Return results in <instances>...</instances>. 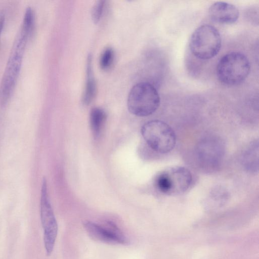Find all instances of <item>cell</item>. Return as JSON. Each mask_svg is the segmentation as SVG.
I'll return each mask as SVG.
<instances>
[{
	"instance_id": "17",
	"label": "cell",
	"mask_w": 259,
	"mask_h": 259,
	"mask_svg": "<svg viewBox=\"0 0 259 259\" xmlns=\"http://www.w3.org/2000/svg\"><path fill=\"white\" fill-rule=\"evenodd\" d=\"M5 23V17L4 16L2 15L0 16V36L2 33V30L3 29V27Z\"/></svg>"
},
{
	"instance_id": "2",
	"label": "cell",
	"mask_w": 259,
	"mask_h": 259,
	"mask_svg": "<svg viewBox=\"0 0 259 259\" xmlns=\"http://www.w3.org/2000/svg\"><path fill=\"white\" fill-rule=\"evenodd\" d=\"M250 64L243 53L233 52L223 56L217 66V75L219 80L228 85L242 83L247 77Z\"/></svg>"
},
{
	"instance_id": "11",
	"label": "cell",
	"mask_w": 259,
	"mask_h": 259,
	"mask_svg": "<svg viewBox=\"0 0 259 259\" xmlns=\"http://www.w3.org/2000/svg\"><path fill=\"white\" fill-rule=\"evenodd\" d=\"M258 142H252L245 150L242 163L244 168L251 172H257L258 170Z\"/></svg>"
},
{
	"instance_id": "5",
	"label": "cell",
	"mask_w": 259,
	"mask_h": 259,
	"mask_svg": "<svg viewBox=\"0 0 259 259\" xmlns=\"http://www.w3.org/2000/svg\"><path fill=\"white\" fill-rule=\"evenodd\" d=\"M141 134L148 146L157 153H168L175 146V133L164 121L153 120L147 122L142 127Z\"/></svg>"
},
{
	"instance_id": "10",
	"label": "cell",
	"mask_w": 259,
	"mask_h": 259,
	"mask_svg": "<svg viewBox=\"0 0 259 259\" xmlns=\"http://www.w3.org/2000/svg\"><path fill=\"white\" fill-rule=\"evenodd\" d=\"M210 18L214 22L222 24H231L235 23L239 16L237 7L223 2H217L209 8Z\"/></svg>"
},
{
	"instance_id": "6",
	"label": "cell",
	"mask_w": 259,
	"mask_h": 259,
	"mask_svg": "<svg viewBox=\"0 0 259 259\" xmlns=\"http://www.w3.org/2000/svg\"><path fill=\"white\" fill-rule=\"evenodd\" d=\"M192 181V176L187 168L175 166L167 168L156 178V186L161 193L177 195L186 191Z\"/></svg>"
},
{
	"instance_id": "14",
	"label": "cell",
	"mask_w": 259,
	"mask_h": 259,
	"mask_svg": "<svg viewBox=\"0 0 259 259\" xmlns=\"http://www.w3.org/2000/svg\"><path fill=\"white\" fill-rule=\"evenodd\" d=\"M228 192L222 186H217L212 189L208 196V200L212 203L221 204L228 197Z\"/></svg>"
},
{
	"instance_id": "1",
	"label": "cell",
	"mask_w": 259,
	"mask_h": 259,
	"mask_svg": "<svg viewBox=\"0 0 259 259\" xmlns=\"http://www.w3.org/2000/svg\"><path fill=\"white\" fill-rule=\"evenodd\" d=\"M34 28L31 22L23 20L8 60L0 87V103L9 101L15 87L21 68L26 44Z\"/></svg>"
},
{
	"instance_id": "15",
	"label": "cell",
	"mask_w": 259,
	"mask_h": 259,
	"mask_svg": "<svg viewBox=\"0 0 259 259\" xmlns=\"http://www.w3.org/2000/svg\"><path fill=\"white\" fill-rule=\"evenodd\" d=\"M114 59V51L111 48H106L100 58V64L103 70H107L112 65Z\"/></svg>"
},
{
	"instance_id": "16",
	"label": "cell",
	"mask_w": 259,
	"mask_h": 259,
	"mask_svg": "<svg viewBox=\"0 0 259 259\" xmlns=\"http://www.w3.org/2000/svg\"><path fill=\"white\" fill-rule=\"evenodd\" d=\"M104 5V1H98L94 5L92 12V17L93 21L95 24L98 23L100 21L102 15Z\"/></svg>"
},
{
	"instance_id": "7",
	"label": "cell",
	"mask_w": 259,
	"mask_h": 259,
	"mask_svg": "<svg viewBox=\"0 0 259 259\" xmlns=\"http://www.w3.org/2000/svg\"><path fill=\"white\" fill-rule=\"evenodd\" d=\"M40 210L45 247L47 255H50L53 250L57 236L58 225L49 199L45 179L41 187Z\"/></svg>"
},
{
	"instance_id": "13",
	"label": "cell",
	"mask_w": 259,
	"mask_h": 259,
	"mask_svg": "<svg viewBox=\"0 0 259 259\" xmlns=\"http://www.w3.org/2000/svg\"><path fill=\"white\" fill-rule=\"evenodd\" d=\"M106 119L105 111L101 108H93L90 114L91 131L95 138H97L103 129Z\"/></svg>"
},
{
	"instance_id": "8",
	"label": "cell",
	"mask_w": 259,
	"mask_h": 259,
	"mask_svg": "<svg viewBox=\"0 0 259 259\" xmlns=\"http://www.w3.org/2000/svg\"><path fill=\"white\" fill-rule=\"evenodd\" d=\"M224 143L219 137L208 136L198 144L196 156L202 168L212 170L219 166L224 155Z\"/></svg>"
},
{
	"instance_id": "9",
	"label": "cell",
	"mask_w": 259,
	"mask_h": 259,
	"mask_svg": "<svg viewBox=\"0 0 259 259\" xmlns=\"http://www.w3.org/2000/svg\"><path fill=\"white\" fill-rule=\"evenodd\" d=\"M84 227L90 237L96 241L120 244H127L129 242L120 229L111 221L107 222L104 225L87 221Z\"/></svg>"
},
{
	"instance_id": "4",
	"label": "cell",
	"mask_w": 259,
	"mask_h": 259,
	"mask_svg": "<svg viewBox=\"0 0 259 259\" xmlns=\"http://www.w3.org/2000/svg\"><path fill=\"white\" fill-rule=\"evenodd\" d=\"M222 38L218 30L210 25H202L191 35L189 47L192 54L202 60L215 57L220 52Z\"/></svg>"
},
{
	"instance_id": "12",
	"label": "cell",
	"mask_w": 259,
	"mask_h": 259,
	"mask_svg": "<svg viewBox=\"0 0 259 259\" xmlns=\"http://www.w3.org/2000/svg\"><path fill=\"white\" fill-rule=\"evenodd\" d=\"M96 92V84L92 68V57L88 56L87 68V81L82 102L84 105H89L94 99Z\"/></svg>"
},
{
	"instance_id": "3",
	"label": "cell",
	"mask_w": 259,
	"mask_h": 259,
	"mask_svg": "<svg viewBox=\"0 0 259 259\" xmlns=\"http://www.w3.org/2000/svg\"><path fill=\"white\" fill-rule=\"evenodd\" d=\"M160 103L155 88L147 82H139L131 90L127 100L128 111L133 114L144 117L156 111Z\"/></svg>"
}]
</instances>
